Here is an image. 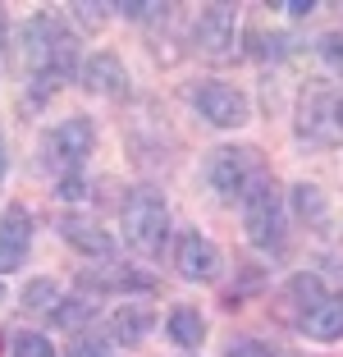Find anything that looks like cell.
Masks as SVG:
<instances>
[{
  "mask_svg": "<svg viewBox=\"0 0 343 357\" xmlns=\"http://www.w3.org/2000/svg\"><path fill=\"white\" fill-rule=\"evenodd\" d=\"M192 105L201 110V119L215 128H243L252 119V101L243 87L234 83H201L192 87Z\"/></svg>",
  "mask_w": 343,
  "mask_h": 357,
  "instance_id": "cell-8",
  "label": "cell"
},
{
  "mask_svg": "<svg viewBox=\"0 0 343 357\" xmlns=\"http://www.w3.org/2000/svg\"><path fill=\"white\" fill-rule=\"evenodd\" d=\"M298 137L312 147H339L343 142V92L334 87H307L298 101Z\"/></svg>",
  "mask_w": 343,
  "mask_h": 357,
  "instance_id": "cell-4",
  "label": "cell"
},
{
  "mask_svg": "<svg viewBox=\"0 0 343 357\" xmlns=\"http://www.w3.org/2000/svg\"><path fill=\"white\" fill-rule=\"evenodd\" d=\"M192 46L206 60H229L238 51V10L234 5H206L192 19Z\"/></svg>",
  "mask_w": 343,
  "mask_h": 357,
  "instance_id": "cell-7",
  "label": "cell"
},
{
  "mask_svg": "<svg viewBox=\"0 0 343 357\" xmlns=\"http://www.w3.org/2000/svg\"><path fill=\"white\" fill-rule=\"evenodd\" d=\"M78 289H87V298L96 294H151L156 289V280L146 271H133V266H83L78 271Z\"/></svg>",
  "mask_w": 343,
  "mask_h": 357,
  "instance_id": "cell-9",
  "label": "cell"
},
{
  "mask_svg": "<svg viewBox=\"0 0 343 357\" xmlns=\"http://www.w3.org/2000/svg\"><path fill=\"white\" fill-rule=\"evenodd\" d=\"M174 266H178V275H183V280H192V284H211V280L220 275V266H224V257H220V248L206 238V234L188 229V234H178Z\"/></svg>",
  "mask_w": 343,
  "mask_h": 357,
  "instance_id": "cell-10",
  "label": "cell"
},
{
  "mask_svg": "<svg viewBox=\"0 0 343 357\" xmlns=\"http://www.w3.org/2000/svg\"><path fill=\"white\" fill-rule=\"evenodd\" d=\"M325 284H321V275H312V271H302V275H293L289 284H284V303H293V321H307V316L316 312V307L325 303Z\"/></svg>",
  "mask_w": 343,
  "mask_h": 357,
  "instance_id": "cell-14",
  "label": "cell"
},
{
  "mask_svg": "<svg viewBox=\"0 0 343 357\" xmlns=\"http://www.w3.org/2000/svg\"><path fill=\"white\" fill-rule=\"evenodd\" d=\"M243 229H247L252 248H261V252H280L284 238H289V211H284V192L280 183H275L270 174H261L257 183H252L247 192H243Z\"/></svg>",
  "mask_w": 343,
  "mask_h": 357,
  "instance_id": "cell-3",
  "label": "cell"
},
{
  "mask_svg": "<svg viewBox=\"0 0 343 357\" xmlns=\"http://www.w3.org/2000/svg\"><path fill=\"white\" fill-rule=\"evenodd\" d=\"M5 169H10V156H5V137H0V183H5Z\"/></svg>",
  "mask_w": 343,
  "mask_h": 357,
  "instance_id": "cell-27",
  "label": "cell"
},
{
  "mask_svg": "<svg viewBox=\"0 0 343 357\" xmlns=\"http://www.w3.org/2000/svg\"><path fill=\"white\" fill-rule=\"evenodd\" d=\"M78 83H83L92 96H110V101H119V96H128V69H124L119 55L96 51V55H87V60H83Z\"/></svg>",
  "mask_w": 343,
  "mask_h": 357,
  "instance_id": "cell-11",
  "label": "cell"
},
{
  "mask_svg": "<svg viewBox=\"0 0 343 357\" xmlns=\"http://www.w3.org/2000/svg\"><path fill=\"white\" fill-rule=\"evenodd\" d=\"M105 10H110V5H69L73 23H78V28H87V32H96L105 23Z\"/></svg>",
  "mask_w": 343,
  "mask_h": 357,
  "instance_id": "cell-23",
  "label": "cell"
},
{
  "mask_svg": "<svg viewBox=\"0 0 343 357\" xmlns=\"http://www.w3.org/2000/svg\"><path fill=\"white\" fill-rule=\"evenodd\" d=\"M92 316H96V303H92V298H64V303L51 312V326L55 330H83Z\"/></svg>",
  "mask_w": 343,
  "mask_h": 357,
  "instance_id": "cell-19",
  "label": "cell"
},
{
  "mask_svg": "<svg viewBox=\"0 0 343 357\" xmlns=\"http://www.w3.org/2000/svg\"><path fill=\"white\" fill-rule=\"evenodd\" d=\"M23 42V64H28L32 92L37 96H55L64 83L78 78L83 60H78V37L64 28V19L55 14H32L19 32Z\"/></svg>",
  "mask_w": 343,
  "mask_h": 357,
  "instance_id": "cell-1",
  "label": "cell"
},
{
  "mask_svg": "<svg viewBox=\"0 0 343 357\" xmlns=\"http://www.w3.org/2000/svg\"><path fill=\"white\" fill-rule=\"evenodd\" d=\"M5 344H10L14 357H55L51 339L37 335V330H10V335H5Z\"/></svg>",
  "mask_w": 343,
  "mask_h": 357,
  "instance_id": "cell-21",
  "label": "cell"
},
{
  "mask_svg": "<svg viewBox=\"0 0 343 357\" xmlns=\"http://www.w3.org/2000/svg\"><path fill=\"white\" fill-rule=\"evenodd\" d=\"M293 215L316 234L330 229V202H325V192L316 188V183H298V188H293Z\"/></svg>",
  "mask_w": 343,
  "mask_h": 357,
  "instance_id": "cell-15",
  "label": "cell"
},
{
  "mask_svg": "<svg viewBox=\"0 0 343 357\" xmlns=\"http://www.w3.org/2000/svg\"><path fill=\"white\" fill-rule=\"evenodd\" d=\"M151 307H142V303H124L119 312H114V321H110V330H114V339L119 344H142L146 339V330H151Z\"/></svg>",
  "mask_w": 343,
  "mask_h": 357,
  "instance_id": "cell-17",
  "label": "cell"
},
{
  "mask_svg": "<svg viewBox=\"0 0 343 357\" xmlns=\"http://www.w3.org/2000/svg\"><path fill=\"white\" fill-rule=\"evenodd\" d=\"M119 229H124V243L137 257H160L169 238V206L151 183H137L128 188L124 206H119Z\"/></svg>",
  "mask_w": 343,
  "mask_h": 357,
  "instance_id": "cell-2",
  "label": "cell"
},
{
  "mask_svg": "<svg viewBox=\"0 0 343 357\" xmlns=\"http://www.w3.org/2000/svg\"><path fill=\"white\" fill-rule=\"evenodd\" d=\"M23 312H55L60 307V289H55L51 275H42V280H28L23 284Z\"/></svg>",
  "mask_w": 343,
  "mask_h": 357,
  "instance_id": "cell-20",
  "label": "cell"
},
{
  "mask_svg": "<svg viewBox=\"0 0 343 357\" xmlns=\"http://www.w3.org/2000/svg\"><path fill=\"white\" fill-rule=\"evenodd\" d=\"M316 55H321V64L330 69L334 78H343V28L339 32H325L321 42H316Z\"/></svg>",
  "mask_w": 343,
  "mask_h": 357,
  "instance_id": "cell-22",
  "label": "cell"
},
{
  "mask_svg": "<svg viewBox=\"0 0 343 357\" xmlns=\"http://www.w3.org/2000/svg\"><path fill=\"white\" fill-rule=\"evenodd\" d=\"M0 348H5V344H0Z\"/></svg>",
  "mask_w": 343,
  "mask_h": 357,
  "instance_id": "cell-30",
  "label": "cell"
},
{
  "mask_svg": "<svg viewBox=\"0 0 343 357\" xmlns=\"http://www.w3.org/2000/svg\"><path fill=\"white\" fill-rule=\"evenodd\" d=\"M224 357H275L270 344H261V339H234L224 348Z\"/></svg>",
  "mask_w": 343,
  "mask_h": 357,
  "instance_id": "cell-25",
  "label": "cell"
},
{
  "mask_svg": "<svg viewBox=\"0 0 343 357\" xmlns=\"http://www.w3.org/2000/svg\"><path fill=\"white\" fill-rule=\"evenodd\" d=\"M64 357H110V344H105V339H92V335H78Z\"/></svg>",
  "mask_w": 343,
  "mask_h": 357,
  "instance_id": "cell-24",
  "label": "cell"
},
{
  "mask_svg": "<svg viewBox=\"0 0 343 357\" xmlns=\"http://www.w3.org/2000/svg\"><path fill=\"white\" fill-rule=\"evenodd\" d=\"M92 142H96V128L87 115H69L60 119V124L51 128V137H46V165L60 169L64 174H78L83 169V160L92 156Z\"/></svg>",
  "mask_w": 343,
  "mask_h": 357,
  "instance_id": "cell-6",
  "label": "cell"
},
{
  "mask_svg": "<svg viewBox=\"0 0 343 357\" xmlns=\"http://www.w3.org/2000/svg\"><path fill=\"white\" fill-rule=\"evenodd\" d=\"M165 330H169V339H174L178 348H197L201 339H206V316H201L197 307H174L169 321H165Z\"/></svg>",
  "mask_w": 343,
  "mask_h": 357,
  "instance_id": "cell-18",
  "label": "cell"
},
{
  "mask_svg": "<svg viewBox=\"0 0 343 357\" xmlns=\"http://www.w3.org/2000/svg\"><path fill=\"white\" fill-rule=\"evenodd\" d=\"M0 303H5V289H0Z\"/></svg>",
  "mask_w": 343,
  "mask_h": 357,
  "instance_id": "cell-29",
  "label": "cell"
},
{
  "mask_svg": "<svg viewBox=\"0 0 343 357\" xmlns=\"http://www.w3.org/2000/svg\"><path fill=\"white\" fill-rule=\"evenodd\" d=\"M0 42H5V10H0Z\"/></svg>",
  "mask_w": 343,
  "mask_h": 357,
  "instance_id": "cell-28",
  "label": "cell"
},
{
  "mask_svg": "<svg viewBox=\"0 0 343 357\" xmlns=\"http://www.w3.org/2000/svg\"><path fill=\"white\" fill-rule=\"evenodd\" d=\"M28 248H32L28 206H5V215H0V275L19 271L23 257H28Z\"/></svg>",
  "mask_w": 343,
  "mask_h": 357,
  "instance_id": "cell-12",
  "label": "cell"
},
{
  "mask_svg": "<svg viewBox=\"0 0 343 357\" xmlns=\"http://www.w3.org/2000/svg\"><path fill=\"white\" fill-rule=\"evenodd\" d=\"M280 10H289V19H307V14H312L316 5H312V0H284Z\"/></svg>",
  "mask_w": 343,
  "mask_h": 357,
  "instance_id": "cell-26",
  "label": "cell"
},
{
  "mask_svg": "<svg viewBox=\"0 0 343 357\" xmlns=\"http://www.w3.org/2000/svg\"><path fill=\"white\" fill-rule=\"evenodd\" d=\"M60 238L69 248H78L83 257H114V238L101 229V225L83 220V215H64L60 220Z\"/></svg>",
  "mask_w": 343,
  "mask_h": 357,
  "instance_id": "cell-13",
  "label": "cell"
},
{
  "mask_svg": "<svg viewBox=\"0 0 343 357\" xmlns=\"http://www.w3.org/2000/svg\"><path fill=\"white\" fill-rule=\"evenodd\" d=\"M266 174L257 147H215L206 156V183L229 202H243V192Z\"/></svg>",
  "mask_w": 343,
  "mask_h": 357,
  "instance_id": "cell-5",
  "label": "cell"
},
{
  "mask_svg": "<svg viewBox=\"0 0 343 357\" xmlns=\"http://www.w3.org/2000/svg\"><path fill=\"white\" fill-rule=\"evenodd\" d=\"M302 330L312 339H321V344H334V339H343V294H330L321 307H316L307 321H302Z\"/></svg>",
  "mask_w": 343,
  "mask_h": 357,
  "instance_id": "cell-16",
  "label": "cell"
}]
</instances>
